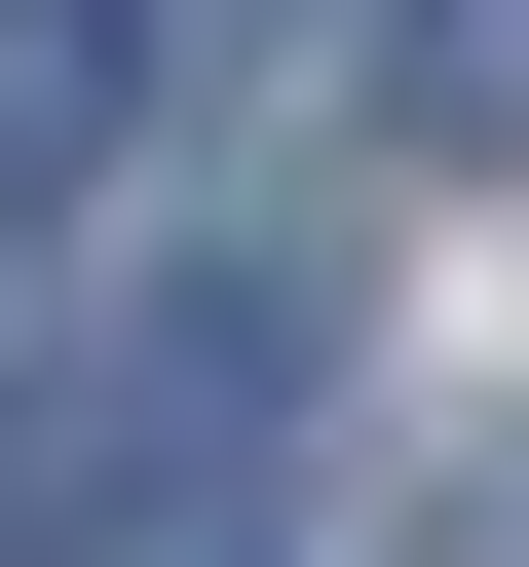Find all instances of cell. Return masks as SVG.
Segmentation results:
<instances>
[{
    "label": "cell",
    "instance_id": "6da1fadb",
    "mask_svg": "<svg viewBox=\"0 0 529 567\" xmlns=\"http://www.w3.org/2000/svg\"><path fill=\"white\" fill-rule=\"evenodd\" d=\"M114 114H152V0H0V189H114Z\"/></svg>",
    "mask_w": 529,
    "mask_h": 567
},
{
    "label": "cell",
    "instance_id": "7a4b0ae2",
    "mask_svg": "<svg viewBox=\"0 0 529 567\" xmlns=\"http://www.w3.org/2000/svg\"><path fill=\"white\" fill-rule=\"evenodd\" d=\"M454 567H529V416H491V454H454Z\"/></svg>",
    "mask_w": 529,
    "mask_h": 567
}]
</instances>
